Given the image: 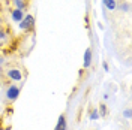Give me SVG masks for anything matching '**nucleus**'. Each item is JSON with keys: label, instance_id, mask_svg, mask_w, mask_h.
I'll use <instances>...</instances> for the list:
<instances>
[{"label": "nucleus", "instance_id": "obj_13", "mask_svg": "<svg viewBox=\"0 0 132 130\" xmlns=\"http://www.w3.org/2000/svg\"><path fill=\"white\" fill-rule=\"evenodd\" d=\"M2 39H5V32L0 29V41H2Z\"/></svg>", "mask_w": 132, "mask_h": 130}, {"label": "nucleus", "instance_id": "obj_3", "mask_svg": "<svg viewBox=\"0 0 132 130\" xmlns=\"http://www.w3.org/2000/svg\"><path fill=\"white\" fill-rule=\"evenodd\" d=\"M6 73H8V78L12 79V81H21L23 79V75H21V72L18 69H9Z\"/></svg>", "mask_w": 132, "mask_h": 130}, {"label": "nucleus", "instance_id": "obj_6", "mask_svg": "<svg viewBox=\"0 0 132 130\" xmlns=\"http://www.w3.org/2000/svg\"><path fill=\"white\" fill-rule=\"evenodd\" d=\"M11 16H12V20H14L15 23H20V21L24 18V12L20 11V9H14V11L11 12Z\"/></svg>", "mask_w": 132, "mask_h": 130}, {"label": "nucleus", "instance_id": "obj_5", "mask_svg": "<svg viewBox=\"0 0 132 130\" xmlns=\"http://www.w3.org/2000/svg\"><path fill=\"white\" fill-rule=\"evenodd\" d=\"M68 129V124H66V117L65 115H60L57 120V124H56V127L54 130H66Z\"/></svg>", "mask_w": 132, "mask_h": 130}, {"label": "nucleus", "instance_id": "obj_2", "mask_svg": "<svg viewBox=\"0 0 132 130\" xmlns=\"http://www.w3.org/2000/svg\"><path fill=\"white\" fill-rule=\"evenodd\" d=\"M18 94H20V87H16V85H11V87L8 88V91H6V99L14 102V100L18 97Z\"/></svg>", "mask_w": 132, "mask_h": 130}, {"label": "nucleus", "instance_id": "obj_11", "mask_svg": "<svg viewBox=\"0 0 132 130\" xmlns=\"http://www.w3.org/2000/svg\"><path fill=\"white\" fill-rule=\"evenodd\" d=\"M99 109H101V114H99V115H105V114H107V106H105V105H101V106H99Z\"/></svg>", "mask_w": 132, "mask_h": 130}, {"label": "nucleus", "instance_id": "obj_17", "mask_svg": "<svg viewBox=\"0 0 132 130\" xmlns=\"http://www.w3.org/2000/svg\"><path fill=\"white\" fill-rule=\"evenodd\" d=\"M0 111H2V108H0Z\"/></svg>", "mask_w": 132, "mask_h": 130}, {"label": "nucleus", "instance_id": "obj_1", "mask_svg": "<svg viewBox=\"0 0 132 130\" xmlns=\"http://www.w3.org/2000/svg\"><path fill=\"white\" fill-rule=\"evenodd\" d=\"M35 27V16L33 15H24V18L20 21V29L21 30H26V32H29L30 29Z\"/></svg>", "mask_w": 132, "mask_h": 130}, {"label": "nucleus", "instance_id": "obj_9", "mask_svg": "<svg viewBox=\"0 0 132 130\" xmlns=\"http://www.w3.org/2000/svg\"><path fill=\"white\" fill-rule=\"evenodd\" d=\"M99 117H101V115H99L98 109H93V111L90 112V120H98Z\"/></svg>", "mask_w": 132, "mask_h": 130}, {"label": "nucleus", "instance_id": "obj_8", "mask_svg": "<svg viewBox=\"0 0 132 130\" xmlns=\"http://www.w3.org/2000/svg\"><path fill=\"white\" fill-rule=\"evenodd\" d=\"M14 5H15V9H20V11L26 8V2H23V0H14Z\"/></svg>", "mask_w": 132, "mask_h": 130}, {"label": "nucleus", "instance_id": "obj_10", "mask_svg": "<svg viewBox=\"0 0 132 130\" xmlns=\"http://www.w3.org/2000/svg\"><path fill=\"white\" fill-rule=\"evenodd\" d=\"M120 9H123L125 12H129L131 11V5L129 3H120Z\"/></svg>", "mask_w": 132, "mask_h": 130}, {"label": "nucleus", "instance_id": "obj_15", "mask_svg": "<svg viewBox=\"0 0 132 130\" xmlns=\"http://www.w3.org/2000/svg\"><path fill=\"white\" fill-rule=\"evenodd\" d=\"M3 63H5V58H3V57H2V55H0V66L3 64Z\"/></svg>", "mask_w": 132, "mask_h": 130}, {"label": "nucleus", "instance_id": "obj_7", "mask_svg": "<svg viewBox=\"0 0 132 130\" xmlns=\"http://www.w3.org/2000/svg\"><path fill=\"white\" fill-rule=\"evenodd\" d=\"M102 2H104V6H105L108 11H114L116 6H117V5H116V0H102Z\"/></svg>", "mask_w": 132, "mask_h": 130}, {"label": "nucleus", "instance_id": "obj_14", "mask_svg": "<svg viewBox=\"0 0 132 130\" xmlns=\"http://www.w3.org/2000/svg\"><path fill=\"white\" fill-rule=\"evenodd\" d=\"M102 67H104V70H107V72L110 70V69H108V64H107V63H104V64H102Z\"/></svg>", "mask_w": 132, "mask_h": 130}, {"label": "nucleus", "instance_id": "obj_12", "mask_svg": "<svg viewBox=\"0 0 132 130\" xmlns=\"http://www.w3.org/2000/svg\"><path fill=\"white\" fill-rule=\"evenodd\" d=\"M123 115H125V117H126V118H131V109H126V111H125V112H123Z\"/></svg>", "mask_w": 132, "mask_h": 130}, {"label": "nucleus", "instance_id": "obj_4", "mask_svg": "<svg viewBox=\"0 0 132 130\" xmlns=\"http://www.w3.org/2000/svg\"><path fill=\"white\" fill-rule=\"evenodd\" d=\"M90 64H92V49L87 48L86 52H84V61H82V66H84V69H89Z\"/></svg>", "mask_w": 132, "mask_h": 130}, {"label": "nucleus", "instance_id": "obj_16", "mask_svg": "<svg viewBox=\"0 0 132 130\" xmlns=\"http://www.w3.org/2000/svg\"><path fill=\"white\" fill-rule=\"evenodd\" d=\"M0 87H2V79H0Z\"/></svg>", "mask_w": 132, "mask_h": 130}]
</instances>
